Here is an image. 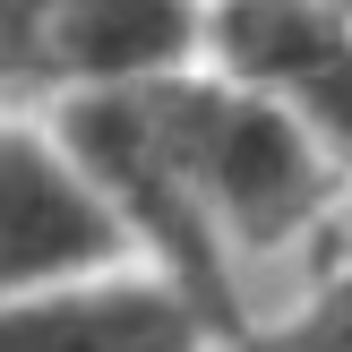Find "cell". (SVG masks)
I'll return each instance as SVG.
<instances>
[{
	"label": "cell",
	"instance_id": "obj_1",
	"mask_svg": "<svg viewBox=\"0 0 352 352\" xmlns=\"http://www.w3.org/2000/svg\"><path fill=\"white\" fill-rule=\"evenodd\" d=\"M69 146L155 223V241L181 258V284L198 292L206 318H232L206 223H232L250 250H275L327 198L301 138L232 95H103L69 112Z\"/></svg>",
	"mask_w": 352,
	"mask_h": 352
},
{
	"label": "cell",
	"instance_id": "obj_2",
	"mask_svg": "<svg viewBox=\"0 0 352 352\" xmlns=\"http://www.w3.org/2000/svg\"><path fill=\"white\" fill-rule=\"evenodd\" d=\"M112 258V215L52 164L34 138L0 129V284Z\"/></svg>",
	"mask_w": 352,
	"mask_h": 352
},
{
	"label": "cell",
	"instance_id": "obj_3",
	"mask_svg": "<svg viewBox=\"0 0 352 352\" xmlns=\"http://www.w3.org/2000/svg\"><path fill=\"white\" fill-rule=\"evenodd\" d=\"M223 52L250 78H275L352 146V34H336L309 0H241L223 17Z\"/></svg>",
	"mask_w": 352,
	"mask_h": 352
},
{
	"label": "cell",
	"instance_id": "obj_4",
	"mask_svg": "<svg viewBox=\"0 0 352 352\" xmlns=\"http://www.w3.org/2000/svg\"><path fill=\"white\" fill-rule=\"evenodd\" d=\"M0 352H198L189 318L155 292H103V301H43L0 318Z\"/></svg>",
	"mask_w": 352,
	"mask_h": 352
},
{
	"label": "cell",
	"instance_id": "obj_5",
	"mask_svg": "<svg viewBox=\"0 0 352 352\" xmlns=\"http://www.w3.org/2000/svg\"><path fill=\"white\" fill-rule=\"evenodd\" d=\"M189 34L181 0H52V60L95 69V78H129V69L172 60Z\"/></svg>",
	"mask_w": 352,
	"mask_h": 352
},
{
	"label": "cell",
	"instance_id": "obj_6",
	"mask_svg": "<svg viewBox=\"0 0 352 352\" xmlns=\"http://www.w3.org/2000/svg\"><path fill=\"white\" fill-rule=\"evenodd\" d=\"M52 60V0H0V78Z\"/></svg>",
	"mask_w": 352,
	"mask_h": 352
},
{
	"label": "cell",
	"instance_id": "obj_7",
	"mask_svg": "<svg viewBox=\"0 0 352 352\" xmlns=\"http://www.w3.org/2000/svg\"><path fill=\"white\" fill-rule=\"evenodd\" d=\"M250 352H352V284H336L301 327H284V336H267Z\"/></svg>",
	"mask_w": 352,
	"mask_h": 352
}]
</instances>
